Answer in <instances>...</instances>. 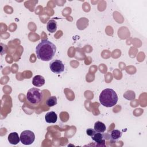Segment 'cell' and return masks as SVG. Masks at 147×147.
<instances>
[{
	"mask_svg": "<svg viewBox=\"0 0 147 147\" xmlns=\"http://www.w3.org/2000/svg\"><path fill=\"white\" fill-rule=\"evenodd\" d=\"M49 68L52 72L60 74L64 70V64L61 60L55 59L50 63Z\"/></svg>",
	"mask_w": 147,
	"mask_h": 147,
	"instance_id": "obj_5",
	"label": "cell"
},
{
	"mask_svg": "<svg viewBox=\"0 0 147 147\" xmlns=\"http://www.w3.org/2000/svg\"><path fill=\"white\" fill-rule=\"evenodd\" d=\"M91 138L96 143L101 144L102 143L105 144V140L104 135L102 133L95 132V134L91 136Z\"/></svg>",
	"mask_w": 147,
	"mask_h": 147,
	"instance_id": "obj_9",
	"label": "cell"
},
{
	"mask_svg": "<svg viewBox=\"0 0 147 147\" xmlns=\"http://www.w3.org/2000/svg\"><path fill=\"white\" fill-rule=\"evenodd\" d=\"M27 102L31 106H37L40 105L44 98L42 91L37 88H30L26 95Z\"/></svg>",
	"mask_w": 147,
	"mask_h": 147,
	"instance_id": "obj_3",
	"label": "cell"
},
{
	"mask_svg": "<svg viewBox=\"0 0 147 147\" xmlns=\"http://www.w3.org/2000/svg\"><path fill=\"white\" fill-rule=\"evenodd\" d=\"M32 84L36 87H41L45 84V79L41 75H36L32 79Z\"/></svg>",
	"mask_w": 147,
	"mask_h": 147,
	"instance_id": "obj_7",
	"label": "cell"
},
{
	"mask_svg": "<svg viewBox=\"0 0 147 147\" xmlns=\"http://www.w3.org/2000/svg\"><path fill=\"white\" fill-rule=\"evenodd\" d=\"M57 99L56 96H49L46 100V105L48 107H52L53 106H55L57 104Z\"/></svg>",
	"mask_w": 147,
	"mask_h": 147,
	"instance_id": "obj_13",
	"label": "cell"
},
{
	"mask_svg": "<svg viewBox=\"0 0 147 147\" xmlns=\"http://www.w3.org/2000/svg\"><path fill=\"white\" fill-rule=\"evenodd\" d=\"M57 27V22L54 20H50L47 22V29L48 31L50 33H54L56 31Z\"/></svg>",
	"mask_w": 147,
	"mask_h": 147,
	"instance_id": "obj_10",
	"label": "cell"
},
{
	"mask_svg": "<svg viewBox=\"0 0 147 147\" xmlns=\"http://www.w3.org/2000/svg\"><path fill=\"white\" fill-rule=\"evenodd\" d=\"M57 116L55 112L49 111L45 115V120L47 123H54L57 121Z\"/></svg>",
	"mask_w": 147,
	"mask_h": 147,
	"instance_id": "obj_6",
	"label": "cell"
},
{
	"mask_svg": "<svg viewBox=\"0 0 147 147\" xmlns=\"http://www.w3.org/2000/svg\"><path fill=\"white\" fill-rule=\"evenodd\" d=\"M99 102L106 107L115 106L118 102V96L115 91L111 88L104 89L99 95Z\"/></svg>",
	"mask_w": 147,
	"mask_h": 147,
	"instance_id": "obj_2",
	"label": "cell"
},
{
	"mask_svg": "<svg viewBox=\"0 0 147 147\" xmlns=\"http://www.w3.org/2000/svg\"><path fill=\"white\" fill-rule=\"evenodd\" d=\"M106 125L102 122L97 121L94 124V130L96 132L103 133L106 130Z\"/></svg>",
	"mask_w": 147,
	"mask_h": 147,
	"instance_id": "obj_11",
	"label": "cell"
},
{
	"mask_svg": "<svg viewBox=\"0 0 147 147\" xmlns=\"http://www.w3.org/2000/svg\"><path fill=\"white\" fill-rule=\"evenodd\" d=\"M20 141L25 145L32 144L35 140V135L34 133L29 130L23 131L20 134Z\"/></svg>",
	"mask_w": 147,
	"mask_h": 147,
	"instance_id": "obj_4",
	"label": "cell"
},
{
	"mask_svg": "<svg viewBox=\"0 0 147 147\" xmlns=\"http://www.w3.org/2000/svg\"><path fill=\"white\" fill-rule=\"evenodd\" d=\"M56 51V46L50 41L44 39L36 47V53L38 59L48 61L52 59Z\"/></svg>",
	"mask_w": 147,
	"mask_h": 147,
	"instance_id": "obj_1",
	"label": "cell"
},
{
	"mask_svg": "<svg viewBox=\"0 0 147 147\" xmlns=\"http://www.w3.org/2000/svg\"><path fill=\"white\" fill-rule=\"evenodd\" d=\"M122 132L118 130L117 129H114L110 133V137L113 140L116 141L117 140H118L119 138H121V137L122 136Z\"/></svg>",
	"mask_w": 147,
	"mask_h": 147,
	"instance_id": "obj_12",
	"label": "cell"
},
{
	"mask_svg": "<svg viewBox=\"0 0 147 147\" xmlns=\"http://www.w3.org/2000/svg\"><path fill=\"white\" fill-rule=\"evenodd\" d=\"M95 132H96V131H95L94 129H91V128L87 129V130H86V133H87V134L88 136H90V137H91L92 136H93V135L95 134Z\"/></svg>",
	"mask_w": 147,
	"mask_h": 147,
	"instance_id": "obj_14",
	"label": "cell"
},
{
	"mask_svg": "<svg viewBox=\"0 0 147 147\" xmlns=\"http://www.w3.org/2000/svg\"><path fill=\"white\" fill-rule=\"evenodd\" d=\"M7 139L9 143L12 145H16L20 141V137H19L18 134L17 132L10 133L8 136Z\"/></svg>",
	"mask_w": 147,
	"mask_h": 147,
	"instance_id": "obj_8",
	"label": "cell"
}]
</instances>
